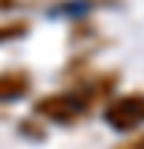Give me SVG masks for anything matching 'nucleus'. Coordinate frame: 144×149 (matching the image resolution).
Segmentation results:
<instances>
[{"label":"nucleus","instance_id":"nucleus-1","mask_svg":"<svg viewBox=\"0 0 144 149\" xmlns=\"http://www.w3.org/2000/svg\"><path fill=\"white\" fill-rule=\"evenodd\" d=\"M115 85H117V72H99V74L80 80L69 91L40 96L32 109L38 117H45V120L59 123V125H72L80 117H85L91 112V107L104 101L115 91Z\"/></svg>","mask_w":144,"mask_h":149},{"label":"nucleus","instance_id":"nucleus-2","mask_svg":"<svg viewBox=\"0 0 144 149\" xmlns=\"http://www.w3.org/2000/svg\"><path fill=\"white\" fill-rule=\"evenodd\" d=\"M104 123L117 133H134L144 125V93H123L101 109Z\"/></svg>","mask_w":144,"mask_h":149},{"label":"nucleus","instance_id":"nucleus-3","mask_svg":"<svg viewBox=\"0 0 144 149\" xmlns=\"http://www.w3.org/2000/svg\"><path fill=\"white\" fill-rule=\"evenodd\" d=\"M32 74L27 69H6L0 72V101H16L29 96Z\"/></svg>","mask_w":144,"mask_h":149},{"label":"nucleus","instance_id":"nucleus-4","mask_svg":"<svg viewBox=\"0 0 144 149\" xmlns=\"http://www.w3.org/2000/svg\"><path fill=\"white\" fill-rule=\"evenodd\" d=\"M29 35V22L27 19H11V22H0V45L11 40H22Z\"/></svg>","mask_w":144,"mask_h":149},{"label":"nucleus","instance_id":"nucleus-5","mask_svg":"<svg viewBox=\"0 0 144 149\" xmlns=\"http://www.w3.org/2000/svg\"><path fill=\"white\" fill-rule=\"evenodd\" d=\"M22 133H27V136H32V139H45V130L38 125V123H32V120H22Z\"/></svg>","mask_w":144,"mask_h":149},{"label":"nucleus","instance_id":"nucleus-6","mask_svg":"<svg viewBox=\"0 0 144 149\" xmlns=\"http://www.w3.org/2000/svg\"><path fill=\"white\" fill-rule=\"evenodd\" d=\"M112 149H144V133L131 136L128 141H123V144H117V146H112Z\"/></svg>","mask_w":144,"mask_h":149},{"label":"nucleus","instance_id":"nucleus-7","mask_svg":"<svg viewBox=\"0 0 144 149\" xmlns=\"http://www.w3.org/2000/svg\"><path fill=\"white\" fill-rule=\"evenodd\" d=\"M19 0H0V11H8V8H16Z\"/></svg>","mask_w":144,"mask_h":149},{"label":"nucleus","instance_id":"nucleus-8","mask_svg":"<svg viewBox=\"0 0 144 149\" xmlns=\"http://www.w3.org/2000/svg\"><path fill=\"white\" fill-rule=\"evenodd\" d=\"M96 3H101V6H104V3H115V0H96Z\"/></svg>","mask_w":144,"mask_h":149}]
</instances>
